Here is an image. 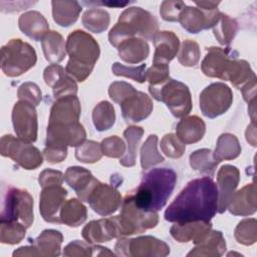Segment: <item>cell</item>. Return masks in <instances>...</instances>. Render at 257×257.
Segmentation results:
<instances>
[{
    "label": "cell",
    "instance_id": "obj_35",
    "mask_svg": "<svg viewBox=\"0 0 257 257\" xmlns=\"http://www.w3.org/2000/svg\"><path fill=\"white\" fill-rule=\"evenodd\" d=\"M143 134L144 130L140 126H131L123 132V137L127 143V151L124 157L120 159V165L124 167H133L136 164L138 145L142 139Z\"/></svg>",
    "mask_w": 257,
    "mask_h": 257
},
{
    "label": "cell",
    "instance_id": "obj_51",
    "mask_svg": "<svg viewBox=\"0 0 257 257\" xmlns=\"http://www.w3.org/2000/svg\"><path fill=\"white\" fill-rule=\"evenodd\" d=\"M185 6L186 4L182 1H164L160 9L161 16L167 21H178L179 15Z\"/></svg>",
    "mask_w": 257,
    "mask_h": 257
},
{
    "label": "cell",
    "instance_id": "obj_4",
    "mask_svg": "<svg viewBox=\"0 0 257 257\" xmlns=\"http://www.w3.org/2000/svg\"><path fill=\"white\" fill-rule=\"evenodd\" d=\"M177 175L172 169L157 168L148 172L133 195L136 206L147 212L161 210L171 196Z\"/></svg>",
    "mask_w": 257,
    "mask_h": 257
},
{
    "label": "cell",
    "instance_id": "obj_48",
    "mask_svg": "<svg viewBox=\"0 0 257 257\" xmlns=\"http://www.w3.org/2000/svg\"><path fill=\"white\" fill-rule=\"evenodd\" d=\"M100 147L102 154L110 158H119L124 154L125 151V146L123 142L116 136L104 139L101 142Z\"/></svg>",
    "mask_w": 257,
    "mask_h": 257
},
{
    "label": "cell",
    "instance_id": "obj_34",
    "mask_svg": "<svg viewBox=\"0 0 257 257\" xmlns=\"http://www.w3.org/2000/svg\"><path fill=\"white\" fill-rule=\"evenodd\" d=\"M241 153V147L234 135L223 134L219 137L213 157L219 163L223 160H233Z\"/></svg>",
    "mask_w": 257,
    "mask_h": 257
},
{
    "label": "cell",
    "instance_id": "obj_33",
    "mask_svg": "<svg viewBox=\"0 0 257 257\" xmlns=\"http://www.w3.org/2000/svg\"><path fill=\"white\" fill-rule=\"evenodd\" d=\"M61 223L70 227H77L86 220V208L77 199H70L64 202L60 213Z\"/></svg>",
    "mask_w": 257,
    "mask_h": 257
},
{
    "label": "cell",
    "instance_id": "obj_19",
    "mask_svg": "<svg viewBox=\"0 0 257 257\" xmlns=\"http://www.w3.org/2000/svg\"><path fill=\"white\" fill-rule=\"evenodd\" d=\"M43 77L45 83L52 87L53 95L56 99L66 95H75L77 92V84L74 79L58 64L47 66L44 69Z\"/></svg>",
    "mask_w": 257,
    "mask_h": 257
},
{
    "label": "cell",
    "instance_id": "obj_36",
    "mask_svg": "<svg viewBox=\"0 0 257 257\" xmlns=\"http://www.w3.org/2000/svg\"><path fill=\"white\" fill-rule=\"evenodd\" d=\"M82 24L89 31L100 33L107 28L109 24V15L103 9L91 8L84 12L82 16Z\"/></svg>",
    "mask_w": 257,
    "mask_h": 257
},
{
    "label": "cell",
    "instance_id": "obj_29",
    "mask_svg": "<svg viewBox=\"0 0 257 257\" xmlns=\"http://www.w3.org/2000/svg\"><path fill=\"white\" fill-rule=\"evenodd\" d=\"M226 250V242L220 231H212L191 250L187 256H221Z\"/></svg>",
    "mask_w": 257,
    "mask_h": 257
},
{
    "label": "cell",
    "instance_id": "obj_22",
    "mask_svg": "<svg viewBox=\"0 0 257 257\" xmlns=\"http://www.w3.org/2000/svg\"><path fill=\"white\" fill-rule=\"evenodd\" d=\"M212 224L210 221H194L187 223H176L171 227V235L179 242L192 241L200 243L210 232Z\"/></svg>",
    "mask_w": 257,
    "mask_h": 257
},
{
    "label": "cell",
    "instance_id": "obj_52",
    "mask_svg": "<svg viewBox=\"0 0 257 257\" xmlns=\"http://www.w3.org/2000/svg\"><path fill=\"white\" fill-rule=\"evenodd\" d=\"M64 176L61 172L59 171H54V170H44L40 175H39V184L42 188L51 186V185H61L63 182Z\"/></svg>",
    "mask_w": 257,
    "mask_h": 257
},
{
    "label": "cell",
    "instance_id": "obj_46",
    "mask_svg": "<svg viewBox=\"0 0 257 257\" xmlns=\"http://www.w3.org/2000/svg\"><path fill=\"white\" fill-rule=\"evenodd\" d=\"M179 61L184 66L196 65L200 59V49L197 42L193 40H185L179 54Z\"/></svg>",
    "mask_w": 257,
    "mask_h": 257
},
{
    "label": "cell",
    "instance_id": "obj_15",
    "mask_svg": "<svg viewBox=\"0 0 257 257\" xmlns=\"http://www.w3.org/2000/svg\"><path fill=\"white\" fill-rule=\"evenodd\" d=\"M86 202L89 203L94 212L101 216H107L118 209L121 203V196L114 186L98 182Z\"/></svg>",
    "mask_w": 257,
    "mask_h": 257
},
{
    "label": "cell",
    "instance_id": "obj_26",
    "mask_svg": "<svg viewBox=\"0 0 257 257\" xmlns=\"http://www.w3.org/2000/svg\"><path fill=\"white\" fill-rule=\"evenodd\" d=\"M18 23L21 31L35 41H39L49 32L46 19L37 11H29L22 14Z\"/></svg>",
    "mask_w": 257,
    "mask_h": 257
},
{
    "label": "cell",
    "instance_id": "obj_37",
    "mask_svg": "<svg viewBox=\"0 0 257 257\" xmlns=\"http://www.w3.org/2000/svg\"><path fill=\"white\" fill-rule=\"evenodd\" d=\"M93 124L97 131L102 132L111 127L115 120L114 108L108 101L99 102L92 111Z\"/></svg>",
    "mask_w": 257,
    "mask_h": 257
},
{
    "label": "cell",
    "instance_id": "obj_42",
    "mask_svg": "<svg viewBox=\"0 0 257 257\" xmlns=\"http://www.w3.org/2000/svg\"><path fill=\"white\" fill-rule=\"evenodd\" d=\"M26 227L20 222H0V241L6 244H17L25 236Z\"/></svg>",
    "mask_w": 257,
    "mask_h": 257
},
{
    "label": "cell",
    "instance_id": "obj_7",
    "mask_svg": "<svg viewBox=\"0 0 257 257\" xmlns=\"http://www.w3.org/2000/svg\"><path fill=\"white\" fill-rule=\"evenodd\" d=\"M118 232V237L143 233L154 228L159 221L157 212H147L138 208L133 195H127L121 206L118 216L112 217Z\"/></svg>",
    "mask_w": 257,
    "mask_h": 257
},
{
    "label": "cell",
    "instance_id": "obj_9",
    "mask_svg": "<svg viewBox=\"0 0 257 257\" xmlns=\"http://www.w3.org/2000/svg\"><path fill=\"white\" fill-rule=\"evenodd\" d=\"M16 221L26 228L33 223V199L25 190L2 188V207L0 222Z\"/></svg>",
    "mask_w": 257,
    "mask_h": 257
},
{
    "label": "cell",
    "instance_id": "obj_54",
    "mask_svg": "<svg viewBox=\"0 0 257 257\" xmlns=\"http://www.w3.org/2000/svg\"><path fill=\"white\" fill-rule=\"evenodd\" d=\"M240 89L242 90L244 99L248 103L254 101L255 100V96H256V77L251 79L250 81H248Z\"/></svg>",
    "mask_w": 257,
    "mask_h": 257
},
{
    "label": "cell",
    "instance_id": "obj_23",
    "mask_svg": "<svg viewBox=\"0 0 257 257\" xmlns=\"http://www.w3.org/2000/svg\"><path fill=\"white\" fill-rule=\"evenodd\" d=\"M82 237L90 244L107 242L118 237V232L112 217H110L89 222L82 229Z\"/></svg>",
    "mask_w": 257,
    "mask_h": 257
},
{
    "label": "cell",
    "instance_id": "obj_47",
    "mask_svg": "<svg viewBox=\"0 0 257 257\" xmlns=\"http://www.w3.org/2000/svg\"><path fill=\"white\" fill-rule=\"evenodd\" d=\"M111 70L113 74L117 76H125L133 78L138 82H144L146 80V64H141L139 66H126L120 64L119 62H114Z\"/></svg>",
    "mask_w": 257,
    "mask_h": 257
},
{
    "label": "cell",
    "instance_id": "obj_14",
    "mask_svg": "<svg viewBox=\"0 0 257 257\" xmlns=\"http://www.w3.org/2000/svg\"><path fill=\"white\" fill-rule=\"evenodd\" d=\"M12 122L17 137L25 142L33 143L37 139V114L34 105L20 100L12 110Z\"/></svg>",
    "mask_w": 257,
    "mask_h": 257
},
{
    "label": "cell",
    "instance_id": "obj_8",
    "mask_svg": "<svg viewBox=\"0 0 257 257\" xmlns=\"http://www.w3.org/2000/svg\"><path fill=\"white\" fill-rule=\"evenodd\" d=\"M152 96L166 103L173 115L183 117L192 109L191 92L186 84L172 78L163 83L149 86Z\"/></svg>",
    "mask_w": 257,
    "mask_h": 257
},
{
    "label": "cell",
    "instance_id": "obj_2",
    "mask_svg": "<svg viewBox=\"0 0 257 257\" xmlns=\"http://www.w3.org/2000/svg\"><path fill=\"white\" fill-rule=\"evenodd\" d=\"M80 103L76 95L57 98L53 103L47 126L46 145L67 147L80 146L86 133L79 123Z\"/></svg>",
    "mask_w": 257,
    "mask_h": 257
},
{
    "label": "cell",
    "instance_id": "obj_6",
    "mask_svg": "<svg viewBox=\"0 0 257 257\" xmlns=\"http://www.w3.org/2000/svg\"><path fill=\"white\" fill-rule=\"evenodd\" d=\"M158 20L154 15L140 7H131L120 14L118 22L108 33V40L111 45L117 47L120 42L133 38L135 35L153 39L158 33Z\"/></svg>",
    "mask_w": 257,
    "mask_h": 257
},
{
    "label": "cell",
    "instance_id": "obj_40",
    "mask_svg": "<svg viewBox=\"0 0 257 257\" xmlns=\"http://www.w3.org/2000/svg\"><path fill=\"white\" fill-rule=\"evenodd\" d=\"M190 164L194 170L212 176L219 162L214 159L210 150L203 149L191 154Z\"/></svg>",
    "mask_w": 257,
    "mask_h": 257
},
{
    "label": "cell",
    "instance_id": "obj_20",
    "mask_svg": "<svg viewBox=\"0 0 257 257\" xmlns=\"http://www.w3.org/2000/svg\"><path fill=\"white\" fill-rule=\"evenodd\" d=\"M239 171L236 167L225 165L221 167L217 176L218 188V212L223 213L227 209L228 203L234 194L239 182Z\"/></svg>",
    "mask_w": 257,
    "mask_h": 257
},
{
    "label": "cell",
    "instance_id": "obj_21",
    "mask_svg": "<svg viewBox=\"0 0 257 257\" xmlns=\"http://www.w3.org/2000/svg\"><path fill=\"white\" fill-rule=\"evenodd\" d=\"M65 182L77 194L80 201H87V198L98 181L93 178L91 173L84 168L70 167L66 170L64 175Z\"/></svg>",
    "mask_w": 257,
    "mask_h": 257
},
{
    "label": "cell",
    "instance_id": "obj_5",
    "mask_svg": "<svg viewBox=\"0 0 257 257\" xmlns=\"http://www.w3.org/2000/svg\"><path fill=\"white\" fill-rule=\"evenodd\" d=\"M65 48L69 54L65 71L77 81H84L92 71L99 56V46L94 38L82 30L67 37Z\"/></svg>",
    "mask_w": 257,
    "mask_h": 257
},
{
    "label": "cell",
    "instance_id": "obj_24",
    "mask_svg": "<svg viewBox=\"0 0 257 257\" xmlns=\"http://www.w3.org/2000/svg\"><path fill=\"white\" fill-rule=\"evenodd\" d=\"M153 42L155 45V54L153 63L168 64L177 54L179 49V38L171 31L158 32Z\"/></svg>",
    "mask_w": 257,
    "mask_h": 257
},
{
    "label": "cell",
    "instance_id": "obj_16",
    "mask_svg": "<svg viewBox=\"0 0 257 257\" xmlns=\"http://www.w3.org/2000/svg\"><path fill=\"white\" fill-rule=\"evenodd\" d=\"M67 192L61 185H51L42 188L39 201V211L46 222L61 223L59 213L64 204Z\"/></svg>",
    "mask_w": 257,
    "mask_h": 257
},
{
    "label": "cell",
    "instance_id": "obj_28",
    "mask_svg": "<svg viewBox=\"0 0 257 257\" xmlns=\"http://www.w3.org/2000/svg\"><path fill=\"white\" fill-rule=\"evenodd\" d=\"M119 57L127 63H139L145 60L150 52L149 44L142 38H128L117 45Z\"/></svg>",
    "mask_w": 257,
    "mask_h": 257
},
{
    "label": "cell",
    "instance_id": "obj_10",
    "mask_svg": "<svg viewBox=\"0 0 257 257\" xmlns=\"http://www.w3.org/2000/svg\"><path fill=\"white\" fill-rule=\"evenodd\" d=\"M36 59L34 48L21 39H11L1 48V68L7 76L21 75L35 65Z\"/></svg>",
    "mask_w": 257,
    "mask_h": 257
},
{
    "label": "cell",
    "instance_id": "obj_11",
    "mask_svg": "<svg viewBox=\"0 0 257 257\" xmlns=\"http://www.w3.org/2000/svg\"><path fill=\"white\" fill-rule=\"evenodd\" d=\"M0 153L3 157L10 158L26 170H34L42 164V156L38 149L11 135L1 138Z\"/></svg>",
    "mask_w": 257,
    "mask_h": 257
},
{
    "label": "cell",
    "instance_id": "obj_3",
    "mask_svg": "<svg viewBox=\"0 0 257 257\" xmlns=\"http://www.w3.org/2000/svg\"><path fill=\"white\" fill-rule=\"evenodd\" d=\"M201 67L206 75L230 80L237 88L256 77L249 63L239 59L238 53L229 48H208Z\"/></svg>",
    "mask_w": 257,
    "mask_h": 257
},
{
    "label": "cell",
    "instance_id": "obj_25",
    "mask_svg": "<svg viewBox=\"0 0 257 257\" xmlns=\"http://www.w3.org/2000/svg\"><path fill=\"white\" fill-rule=\"evenodd\" d=\"M228 209L233 215L249 216L256 211V188L248 184L237 193H234L228 203Z\"/></svg>",
    "mask_w": 257,
    "mask_h": 257
},
{
    "label": "cell",
    "instance_id": "obj_49",
    "mask_svg": "<svg viewBox=\"0 0 257 257\" xmlns=\"http://www.w3.org/2000/svg\"><path fill=\"white\" fill-rule=\"evenodd\" d=\"M17 95L20 100L28 101L34 106L41 101V91L39 87L32 82H25L20 85Z\"/></svg>",
    "mask_w": 257,
    "mask_h": 257
},
{
    "label": "cell",
    "instance_id": "obj_39",
    "mask_svg": "<svg viewBox=\"0 0 257 257\" xmlns=\"http://www.w3.org/2000/svg\"><path fill=\"white\" fill-rule=\"evenodd\" d=\"M213 28L217 40L223 45H228L233 40L237 32V23L228 15L220 13L219 18Z\"/></svg>",
    "mask_w": 257,
    "mask_h": 257
},
{
    "label": "cell",
    "instance_id": "obj_17",
    "mask_svg": "<svg viewBox=\"0 0 257 257\" xmlns=\"http://www.w3.org/2000/svg\"><path fill=\"white\" fill-rule=\"evenodd\" d=\"M220 12L218 9H202L199 7L185 6L179 15V20L183 28L190 33H198L203 29L213 27L218 18Z\"/></svg>",
    "mask_w": 257,
    "mask_h": 257
},
{
    "label": "cell",
    "instance_id": "obj_27",
    "mask_svg": "<svg viewBox=\"0 0 257 257\" xmlns=\"http://www.w3.org/2000/svg\"><path fill=\"white\" fill-rule=\"evenodd\" d=\"M62 235L56 230H44L36 239L30 240L35 256H58L60 254V245Z\"/></svg>",
    "mask_w": 257,
    "mask_h": 257
},
{
    "label": "cell",
    "instance_id": "obj_18",
    "mask_svg": "<svg viewBox=\"0 0 257 257\" xmlns=\"http://www.w3.org/2000/svg\"><path fill=\"white\" fill-rule=\"evenodd\" d=\"M122 117L127 122H138L147 118L153 110L150 96L135 88L119 102Z\"/></svg>",
    "mask_w": 257,
    "mask_h": 257
},
{
    "label": "cell",
    "instance_id": "obj_44",
    "mask_svg": "<svg viewBox=\"0 0 257 257\" xmlns=\"http://www.w3.org/2000/svg\"><path fill=\"white\" fill-rule=\"evenodd\" d=\"M102 156L101 147L93 141H86L78 146L75 150V157L82 163L97 162Z\"/></svg>",
    "mask_w": 257,
    "mask_h": 257
},
{
    "label": "cell",
    "instance_id": "obj_43",
    "mask_svg": "<svg viewBox=\"0 0 257 257\" xmlns=\"http://www.w3.org/2000/svg\"><path fill=\"white\" fill-rule=\"evenodd\" d=\"M236 240L243 245H252L257 239L256 220L245 219L241 221L235 230Z\"/></svg>",
    "mask_w": 257,
    "mask_h": 257
},
{
    "label": "cell",
    "instance_id": "obj_12",
    "mask_svg": "<svg viewBox=\"0 0 257 257\" xmlns=\"http://www.w3.org/2000/svg\"><path fill=\"white\" fill-rule=\"evenodd\" d=\"M115 254L119 256H167L170 247L152 236H142L134 239L119 238L114 247Z\"/></svg>",
    "mask_w": 257,
    "mask_h": 257
},
{
    "label": "cell",
    "instance_id": "obj_41",
    "mask_svg": "<svg viewBox=\"0 0 257 257\" xmlns=\"http://www.w3.org/2000/svg\"><path fill=\"white\" fill-rule=\"evenodd\" d=\"M157 136L151 135L141 149V165L144 170H147L150 167L164 161V158L161 156V154H159L157 150Z\"/></svg>",
    "mask_w": 257,
    "mask_h": 257
},
{
    "label": "cell",
    "instance_id": "obj_38",
    "mask_svg": "<svg viewBox=\"0 0 257 257\" xmlns=\"http://www.w3.org/2000/svg\"><path fill=\"white\" fill-rule=\"evenodd\" d=\"M90 243L81 242L78 240L72 241L69 243L63 250L64 256H105V255H113L111 251H109L105 247L101 246H92Z\"/></svg>",
    "mask_w": 257,
    "mask_h": 257
},
{
    "label": "cell",
    "instance_id": "obj_50",
    "mask_svg": "<svg viewBox=\"0 0 257 257\" xmlns=\"http://www.w3.org/2000/svg\"><path fill=\"white\" fill-rule=\"evenodd\" d=\"M169 65L164 63H153L152 67L146 72V79L151 85L163 83L169 79Z\"/></svg>",
    "mask_w": 257,
    "mask_h": 257
},
{
    "label": "cell",
    "instance_id": "obj_1",
    "mask_svg": "<svg viewBox=\"0 0 257 257\" xmlns=\"http://www.w3.org/2000/svg\"><path fill=\"white\" fill-rule=\"evenodd\" d=\"M218 188L209 177L195 179L176 197L165 212L169 222L210 221L218 211Z\"/></svg>",
    "mask_w": 257,
    "mask_h": 257
},
{
    "label": "cell",
    "instance_id": "obj_53",
    "mask_svg": "<svg viewBox=\"0 0 257 257\" xmlns=\"http://www.w3.org/2000/svg\"><path fill=\"white\" fill-rule=\"evenodd\" d=\"M45 159L52 164L62 162L67 155V149L63 147H55V146H46L43 151Z\"/></svg>",
    "mask_w": 257,
    "mask_h": 257
},
{
    "label": "cell",
    "instance_id": "obj_45",
    "mask_svg": "<svg viewBox=\"0 0 257 257\" xmlns=\"http://www.w3.org/2000/svg\"><path fill=\"white\" fill-rule=\"evenodd\" d=\"M161 149L167 157L177 159L183 156L186 146L175 134H167L161 141Z\"/></svg>",
    "mask_w": 257,
    "mask_h": 257
},
{
    "label": "cell",
    "instance_id": "obj_32",
    "mask_svg": "<svg viewBox=\"0 0 257 257\" xmlns=\"http://www.w3.org/2000/svg\"><path fill=\"white\" fill-rule=\"evenodd\" d=\"M42 49L46 60L52 63H57L63 60L66 53L64 40L56 31L48 32L41 40Z\"/></svg>",
    "mask_w": 257,
    "mask_h": 257
},
{
    "label": "cell",
    "instance_id": "obj_31",
    "mask_svg": "<svg viewBox=\"0 0 257 257\" xmlns=\"http://www.w3.org/2000/svg\"><path fill=\"white\" fill-rule=\"evenodd\" d=\"M51 4L54 21L64 27L74 23L81 11V6L76 1H52Z\"/></svg>",
    "mask_w": 257,
    "mask_h": 257
},
{
    "label": "cell",
    "instance_id": "obj_30",
    "mask_svg": "<svg viewBox=\"0 0 257 257\" xmlns=\"http://www.w3.org/2000/svg\"><path fill=\"white\" fill-rule=\"evenodd\" d=\"M206 125L203 119L197 115L185 117L176 126V136L184 144H193L202 140Z\"/></svg>",
    "mask_w": 257,
    "mask_h": 257
},
{
    "label": "cell",
    "instance_id": "obj_13",
    "mask_svg": "<svg viewBox=\"0 0 257 257\" xmlns=\"http://www.w3.org/2000/svg\"><path fill=\"white\" fill-rule=\"evenodd\" d=\"M233 100L231 88L222 82L208 85L200 94V108L203 114L214 118L228 110Z\"/></svg>",
    "mask_w": 257,
    "mask_h": 257
}]
</instances>
